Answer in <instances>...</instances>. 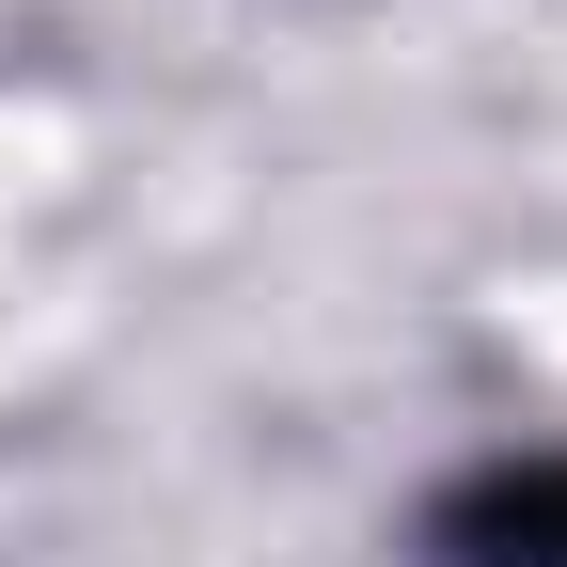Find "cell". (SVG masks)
<instances>
[{"instance_id":"1","label":"cell","mask_w":567,"mask_h":567,"mask_svg":"<svg viewBox=\"0 0 567 567\" xmlns=\"http://www.w3.org/2000/svg\"><path fill=\"white\" fill-rule=\"evenodd\" d=\"M442 551H457V567H567V457H536V473H488L473 505L442 520Z\"/></svg>"}]
</instances>
